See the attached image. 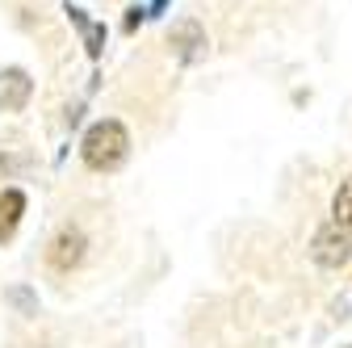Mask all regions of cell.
Returning <instances> with one entry per match:
<instances>
[{"instance_id":"obj_1","label":"cell","mask_w":352,"mask_h":348,"mask_svg":"<svg viewBox=\"0 0 352 348\" xmlns=\"http://www.w3.org/2000/svg\"><path fill=\"white\" fill-rule=\"evenodd\" d=\"M80 155H84L88 168H97V172H113V168H122L126 155H130V135H126V126L113 122V118L97 122V126L84 135Z\"/></svg>"},{"instance_id":"obj_2","label":"cell","mask_w":352,"mask_h":348,"mask_svg":"<svg viewBox=\"0 0 352 348\" xmlns=\"http://www.w3.org/2000/svg\"><path fill=\"white\" fill-rule=\"evenodd\" d=\"M311 256H315V265H323V269L348 265V260H352V227H344L336 219L327 227H319L315 239H311Z\"/></svg>"},{"instance_id":"obj_3","label":"cell","mask_w":352,"mask_h":348,"mask_svg":"<svg viewBox=\"0 0 352 348\" xmlns=\"http://www.w3.org/2000/svg\"><path fill=\"white\" fill-rule=\"evenodd\" d=\"M47 260L59 269V273H67V269H76L80 260H84V235L80 231H59L55 235V243H51V252H47Z\"/></svg>"},{"instance_id":"obj_4","label":"cell","mask_w":352,"mask_h":348,"mask_svg":"<svg viewBox=\"0 0 352 348\" xmlns=\"http://www.w3.org/2000/svg\"><path fill=\"white\" fill-rule=\"evenodd\" d=\"M34 93V80L21 67H5L0 72V109H21Z\"/></svg>"},{"instance_id":"obj_5","label":"cell","mask_w":352,"mask_h":348,"mask_svg":"<svg viewBox=\"0 0 352 348\" xmlns=\"http://www.w3.org/2000/svg\"><path fill=\"white\" fill-rule=\"evenodd\" d=\"M21 214H25V197H21L17 189H5V193H0V243L13 239Z\"/></svg>"},{"instance_id":"obj_6","label":"cell","mask_w":352,"mask_h":348,"mask_svg":"<svg viewBox=\"0 0 352 348\" xmlns=\"http://www.w3.org/2000/svg\"><path fill=\"white\" fill-rule=\"evenodd\" d=\"M67 17H72V25L84 34V47H88V55H101V42H105V30L101 25H93L84 17V9H76V5H67Z\"/></svg>"},{"instance_id":"obj_7","label":"cell","mask_w":352,"mask_h":348,"mask_svg":"<svg viewBox=\"0 0 352 348\" xmlns=\"http://www.w3.org/2000/svg\"><path fill=\"white\" fill-rule=\"evenodd\" d=\"M172 47L181 51V59H189V55H193L197 47H206V34H201V30H197L193 21H181V25L172 30Z\"/></svg>"},{"instance_id":"obj_8","label":"cell","mask_w":352,"mask_h":348,"mask_svg":"<svg viewBox=\"0 0 352 348\" xmlns=\"http://www.w3.org/2000/svg\"><path fill=\"white\" fill-rule=\"evenodd\" d=\"M331 214H336V223L352 227V177L340 185V193H336V202H331Z\"/></svg>"},{"instance_id":"obj_9","label":"cell","mask_w":352,"mask_h":348,"mask_svg":"<svg viewBox=\"0 0 352 348\" xmlns=\"http://www.w3.org/2000/svg\"><path fill=\"white\" fill-rule=\"evenodd\" d=\"M9 298H13V302H17V307H21V311H34V298H30V294H25V290H13V294H9Z\"/></svg>"}]
</instances>
